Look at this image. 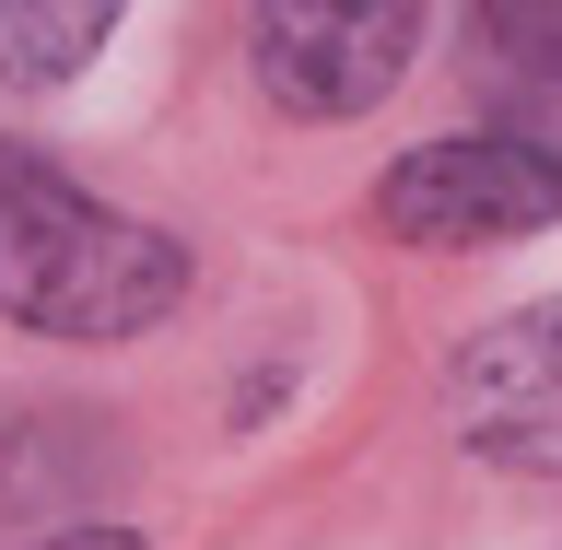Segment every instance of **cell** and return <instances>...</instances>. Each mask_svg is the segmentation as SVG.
Returning <instances> with one entry per match:
<instances>
[{"label": "cell", "instance_id": "cell-6", "mask_svg": "<svg viewBox=\"0 0 562 550\" xmlns=\"http://www.w3.org/2000/svg\"><path fill=\"white\" fill-rule=\"evenodd\" d=\"M105 47V12L94 0H82V12H70V0H24V12H0V82H70V70L94 59Z\"/></svg>", "mask_w": 562, "mask_h": 550}, {"label": "cell", "instance_id": "cell-1", "mask_svg": "<svg viewBox=\"0 0 562 550\" xmlns=\"http://www.w3.org/2000/svg\"><path fill=\"white\" fill-rule=\"evenodd\" d=\"M188 293V246L165 223L105 211L35 153H0V316L35 340H130Z\"/></svg>", "mask_w": 562, "mask_h": 550}, {"label": "cell", "instance_id": "cell-7", "mask_svg": "<svg viewBox=\"0 0 562 550\" xmlns=\"http://www.w3.org/2000/svg\"><path fill=\"white\" fill-rule=\"evenodd\" d=\"M47 550H140L130 527H70V539H47Z\"/></svg>", "mask_w": 562, "mask_h": 550}, {"label": "cell", "instance_id": "cell-4", "mask_svg": "<svg viewBox=\"0 0 562 550\" xmlns=\"http://www.w3.org/2000/svg\"><path fill=\"white\" fill-rule=\"evenodd\" d=\"M446 434L481 469H562V305H516L446 363Z\"/></svg>", "mask_w": 562, "mask_h": 550}, {"label": "cell", "instance_id": "cell-2", "mask_svg": "<svg viewBox=\"0 0 562 550\" xmlns=\"http://www.w3.org/2000/svg\"><path fill=\"white\" fill-rule=\"evenodd\" d=\"M375 223L398 246H516L539 223H562V165L504 130L422 141V153H398L375 176Z\"/></svg>", "mask_w": 562, "mask_h": 550}, {"label": "cell", "instance_id": "cell-3", "mask_svg": "<svg viewBox=\"0 0 562 550\" xmlns=\"http://www.w3.org/2000/svg\"><path fill=\"white\" fill-rule=\"evenodd\" d=\"M422 12L411 0H270L246 24V70L281 117H363L411 70Z\"/></svg>", "mask_w": 562, "mask_h": 550}, {"label": "cell", "instance_id": "cell-5", "mask_svg": "<svg viewBox=\"0 0 562 550\" xmlns=\"http://www.w3.org/2000/svg\"><path fill=\"white\" fill-rule=\"evenodd\" d=\"M469 94L492 105V130L562 165V0H492L469 24Z\"/></svg>", "mask_w": 562, "mask_h": 550}]
</instances>
